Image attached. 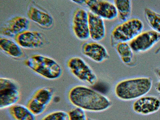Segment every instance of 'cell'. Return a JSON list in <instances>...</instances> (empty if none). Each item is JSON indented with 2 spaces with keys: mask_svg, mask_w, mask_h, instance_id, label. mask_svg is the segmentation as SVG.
Wrapping results in <instances>:
<instances>
[{
  "mask_svg": "<svg viewBox=\"0 0 160 120\" xmlns=\"http://www.w3.org/2000/svg\"><path fill=\"white\" fill-rule=\"evenodd\" d=\"M68 98L74 106L89 112L105 111L112 105L108 97L84 85H77L71 88L68 92Z\"/></svg>",
  "mask_w": 160,
  "mask_h": 120,
  "instance_id": "cell-1",
  "label": "cell"
},
{
  "mask_svg": "<svg viewBox=\"0 0 160 120\" xmlns=\"http://www.w3.org/2000/svg\"><path fill=\"white\" fill-rule=\"evenodd\" d=\"M152 86V80L149 78L125 79L115 86V93L117 98L122 101H132L147 95Z\"/></svg>",
  "mask_w": 160,
  "mask_h": 120,
  "instance_id": "cell-2",
  "label": "cell"
},
{
  "mask_svg": "<svg viewBox=\"0 0 160 120\" xmlns=\"http://www.w3.org/2000/svg\"><path fill=\"white\" fill-rule=\"evenodd\" d=\"M25 63L34 72L46 79H58L62 75V69L59 64L55 60L45 56H31Z\"/></svg>",
  "mask_w": 160,
  "mask_h": 120,
  "instance_id": "cell-3",
  "label": "cell"
},
{
  "mask_svg": "<svg viewBox=\"0 0 160 120\" xmlns=\"http://www.w3.org/2000/svg\"><path fill=\"white\" fill-rule=\"evenodd\" d=\"M144 28V24L138 18L128 19L115 27L111 32V38L116 44L130 42L139 35Z\"/></svg>",
  "mask_w": 160,
  "mask_h": 120,
  "instance_id": "cell-4",
  "label": "cell"
},
{
  "mask_svg": "<svg viewBox=\"0 0 160 120\" xmlns=\"http://www.w3.org/2000/svg\"><path fill=\"white\" fill-rule=\"evenodd\" d=\"M21 98L18 84L10 78H0V109L8 108L18 104Z\"/></svg>",
  "mask_w": 160,
  "mask_h": 120,
  "instance_id": "cell-5",
  "label": "cell"
},
{
  "mask_svg": "<svg viewBox=\"0 0 160 120\" xmlns=\"http://www.w3.org/2000/svg\"><path fill=\"white\" fill-rule=\"evenodd\" d=\"M67 66L71 73L79 81L93 85L98 81V77L91 67L82 58L72 57L67 62Z\"/></svg>",
  "mask_w": 160,
  "mask_h": 120,
  "instance_id": "cell-6",
  "label": "cell"
},
{
  "mask_svg": "<svg viewBox=\"0 0 160 120\" xmlns=\"http://www.w3.org/2000/svg\"><path fill=\"white\" fill-rule=\"evenodd\" d=\"M160 41V34L153 30H149L141 32L130 41L129 44L134 52H145Z\"/></svg>",
  "mask_w": 160,
  "mask_h": 120,
  "instance_id": "cell-7",
  "label": "cell"
},
{
  "mask_svg": "<svg viewBox=\"0 0 160 120\" xmlns=\"http://www.w3.org/2000/svg\"><path fill=\"white\" fill-rule=\"evenodd\" d=\"M85 3L91 12L102 19L112 20L118 18V11L114 4L103 0H86Z\"/></svg>",
  "mask_w": 160,
  "mask_h": 120,
  "instance_id": "cell-8",
  "label": "cell"
},
{
  "mask_svg": "<svg viewBox=\"0 0 160 120\" xmlns=\"http://www.w3.org/2000/svg\"><path fill=\"white\" fill-rule=\"evenodd\" d=\"M72 29L78 39L84 41L90 38L88 12L83 8H78L74 12Z\"/></svg>",
  "mask_w": 160,
  "mask_h": 120,
  "instance_id": "cell-9",
  "label": "cell"
},
{
  "mask_svg": "<svg viewBox=\"0 0 160 120\" xmlns=\"http://www.w3.org/2000/svg\"><path fill=\"white\" fill-rule=\"evenodd\" d=\"M132 107L134 112L139 115H151L160 109V99L155 96H144L136 100Z\"/></svg>",
  "mask_w": 160,
  "mask_h": 120,
  "instance_id": "cell-10",
  "label": "cell"
},
{
  "mask_svg": "<svg viewBox=\"0 0 160 120\" xmlns=\"http://www.w3.org/2000/svg\"><path fill=\"white\" fill-rule=\"evenodd\" d=\"M15 40L20 47L26 49L41 48L45 42L43 36L41 32L28 30L17 35Z\"/></svg>",
  "mask_w": 160,
  "mask_h": 120,
  "instance_id": "cell-11",
  "label": "cell"
},
{
  "mask_svg": "<svg viewBox=\"0 0 160 120\" xmlns=\"http://www.w3.org/2000/svg\"><path fill=\"white\" fill-rule=\"evenodd\" d=\"M81 51L84 55L96 62H104L110 55L106 48L98 42H89L83 44Z\"/></svg>",
  "mask_w": 160,
  "mask_h": 120,
  "instance_id": "cell-12",
  "label": "cell"
},
{
  "mask_svg": "<svg viewBox=\"0 0 160 120\" xmlns=\"http://www.w3.org/2000/svg\"><path fill=\"white\" fill-rule=\"evenodd\" d=\"M30 21L25 17L17 16L11 18L3 25L1 33L5 36L15 37L27 31L29 28Z\"/></svg>",
  "mask_w": 160,
  "mask_h": 120,
  "instance_id": "cell-13",
  "label": "cell"
},
{
  "mask_svg": "<svg viewBox=\"0 0 160 120\" xmlns=\"http://www.w3.org/2000/svg\"><path fill=\"white\" fill-rule=\"evenodd\" d=\"M88 14L90 38L95 42L102 41L106 35L104 19L91 11Z\"/></svg>",
  "mask_w": 160,
  "mask_h": 120,
  "instance_id": "cell-14",
  "label": "cell"
},
{
  "mask_svg": "<svg viewBox=\"0 0 160 120\" xmlns=\"http://www.w3.org/2000/svg\"><path fill=\"white\" fill-rule=\"evenodd\" d=\"M27 15L30 20L42 28H51L53 23V19L50 14L35 7H30Z\"/></svg>",
  "mask_w": 160,
  "mask_h": 120,
  "instance_id": "cell-15",
  "label": "cell"
},
{
  "mask_svg": "<svg viewBox=\"0 0 160 120\" xmlns=\"http://www.w3.org/2000/svg\"><path fill=\"white\" fill-rule=\"evenodd\" d=\"M8 109L10 115L14 120H37L26 106L17 104Z\"/></svg>",
  "mask_w": 160,
  "mask_h": 120,
  "instance_id": "cell-16",
  "label": "cell"
},
{
  "mask_svg": "<svg viewBox=\"0 0 160 120\" xmlns=\"http://www.w3.org/2000/svg\"><path fill=\"white\" fill-rule=\"evenodd\" d=\"M0 48L2 51L12 58H20L23 55V52L20 46L8 38H1Z\"/></svg>",
  "mask_w": 160,
  "mask_h": 120,
  "instance_id": "cell-17",
  "label": "cell"
},
{
  "mask_svg": "<svg viewBox=\"0 0 160 120\" xmlns=\"http://www.w3.org/2000/svg\"><path fill=\"white\" fill-rule=\"evenodd\" d=\"M114 4L118 11V18L123 22L129 19L132 13V3L130 0H115Z\"/></svg>",
  "mask_w": 160,
  "mask_h": 120,
  "instance_id": "cell-18",
  "label": "cell"
},
{
  "mask_svg": "<svg viewBox=\"0 0 160 120\" xmlns=\"http://www.w3.org/2000/svg\"><path fill=\"white\" fill-rule=\"evenodd\" d=\"M116 49L122 62L126 65L132 62L133 53L129 43L120 42L116 45Z\"/></svg>",
  "mask_w": 160,
  "mask_h": 120,
  "instance_id": "cell-19",
  "label": "cell"
},
{
  "mask_svg": "<svg viewBox=\"0 0 160 120\" xmlns=\"http://www.w3.org/2000/svg\"><path fill=\"white\" fill-rule=\"evenodd\" d=\"M53 97L54 92L51 88H44L37 90L32 98L42 105L48 107L52 101Z\"/></svg>",
  "mask_w": 160,
  "mask_h": 120,
  "instance_id": "cell-20",
  "label": "cell"
},
{
  "mask_svg": "<svg viewBox=\"0 0 160 120\" xmlns=\"http://www.w3.org/2000/svg\"><path fill=\"white\" fill-rule=\"evenodd\" d=\"M145 19L153 31L160 34V14L150 8L144 11Z\"/></svg>",
  "mask_w": 160,
  "mask_h": 120,
  "instance_id": "cell-21",
  "label": "cell"
},
{
  "mask_svg": "<svg viewBox=\"0 0 160 120\" xmlns=\"http://www.w3.org/2000/svg\"><path fill=\"white\" fill-rule=\"evenodd\" d=\"M26 106L35 116L41 115L45 112L47 108V106L32 98L28 100Z\"/></svg>",
  "mask_w": 160,
  "mask_h": 120,
  "instance_id": "cell-22",
  "label": "cell"
},
{
  "mask_svg": "<svg viewBox=\"0 0 160 120\" xmlns=\"http://www.w3.org/2000/svg\"><path fill=\"white\" fill-rule=\"evenodd\" d=\"M68 120H88L85 110L75 108L70 110L68 112Z\"/></svg>",
  "mask_w": 160,
  "mask_h": 120,
  "instance_id": "cell-23",
  "label": "cell"
},
{
  "mask_svg": "<svg viewBox=\"0 0 160 120\" xmlns=\"http://www.w3.org/2000/svg\"><path fill=\"white\" fill-rule=\"evenodd\" d=\"M41 120H68V112L61 110L52 111L43 117Z\"/></svg>",
  "mask_w": 160,
  "mask_h": 120,
  "instance_id": "cell-24",
  "label": "cell"
},
{
  "mask_svg": "<svg viewBox=\"0 0 160 120\" xmlns=\"http://www.w3.org/2000/svg\"><path fill=\"white\" fill-rule=\"evenodd\" d=\"M156 89L160 95V81L157 84L156 87Z\"/></svg>",
  "mask_w": 160,
  "mask_h": 120,
  "instance_id": "cell-25",
  "label": "cell"
},
{
  "mask_svg": "<svg viewBox=\"0 0 160 120\" xmlns=\"http://www.w3.org/2000/svg\"><path fill=\"white\" fill-rule=\"evenodd\" d=\"M73 2L76 3L77 4H82L85 3V1H72Z\"/></svg>",
  "mask_w": 160,
  "mask_h": 120,
  "instance_id": "cell-26",
  "label": "cell"
},
{
  "mask_svg": "<svg viewBox=\"0 0 160 120\" xmlns=\"http://www.w3.org/2000/svg\"><path fill=\"white\" fill-rule=\"evenodd\" d=\"M158 78H159V79H160V70H159V71H158Z\"/></svg>",
  "mask_w": 160,
  "mask_h": 120,
  "instance_id": "cell-27",
  "label": "cell"
},
{
  "mask_svg": "<svg viewBox=\"0 0 160 120\" xmlns=\"http://www.w3.org/2000/svg\"><path fill=\"white\" fill-rule=\"evenodd\" d=\"M88 120H96L92 119V118H88Z\"/></svg>",
  "mask_w": 160,
  "mask_h": 120,
  "instance_id": "cell-28",
  "label": "cell"
}]
</instances>
